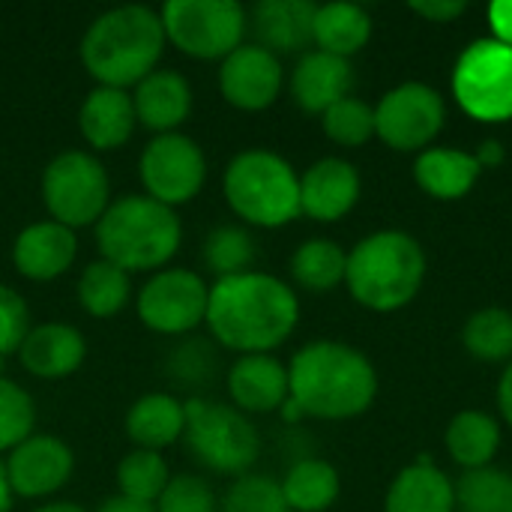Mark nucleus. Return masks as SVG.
<instances>
[{"label":"nucleus","mask_w":512,"mask_h":512,"mask_svg":"<svg viewBox=\"0 0 512 512\" xmlns=\"http://www.w3.org/2000/svg\"><path fill=\"white\" fill-rule=\"evenodd\" d=\"M324 135L345 150H357L375 138V108L360 96H345L321 114Z\"/></svg>","instance_id":"nucleus-36"},{"label":"nucleus","mask_w":512,"mask_h":512,"mask_svg":"<svg viewBox=\"0 0 512 512\" xmlns=\"http://www.w3.org/2000/svg\"><path fill=\"white\" fill-rule=\"evenodd\" d=\"M33 432H36L33 396L9 375H0V459L9 450H15L21 441H27Z\"/></svg>","instance_id":"nucleus-37"},{"label":"nucleus","mask_w":512,"mask_h":512,"mask_svg":"<svg viewBox=\"0 0 512 512\" xmlns=\"http://www.w3.org/2000/svg\"><path fill=\"white\" fill-rule=\"evenodd\" d=\"M501 438L504 432H501L498 417H492L483 408H465L447 423L444 447H447V456L462 471H480V468L495 465Z\"/></svg>","instance_id":"nucleus-27"},{"label":"nucleus","mask_w":512,"mask_h":512,"mask_svg":"<svg viewBox=\"0 0 512 512\" xmlns=\"http://www.w3.org/2000/svg\"><path fill=\"white\" fill-rule=\"evenodd\" d=\"M354 87V66L345 57L309 48L297 57L294 69L288 72V93L294 105L306 114H324L345 96H351Z\"/></svg>","instance_id":"nucleus-21"},{"label":"nucleus","mask_w":512,"mask_h":512,"mask_svg":"<svg viewBox=\"0 0 512 512\" xmlns=\"http://www.w3.org/2000/svg\"><path fill=\"white\" fill-rule=\"evenodd\" d=\"M426 249L399 228H381L348 252L345 288L369 312L390 315L417 300L426 282Z\"/></svg>","instance_id":"nucleus-4"},{"label":"nucleus","mask_w":512,"mask_h":512,"mask_svg":"<svg viewBox=\"0 0 512 512\" xmlns=\"http://www.w3.org/2000/svg\"><path fill=\"white\" fill-rule=\"evenodd\" d=\"M12 501H15V495L9 489V480H6V471H3V459H0V512L12 510Z\"/></svg>","instance_id":"nucleus-48"},{"label":"nucleus","mask_w":512,"mask_h":512,"mask_svg":"<svg viewBox=\"0 0 512 512\" xmlns=\"http://www.w3.org/2000/svg\"><path fill=\"white\" fill-rule=\"evenodd\" d=\"M138 129L129 90L93 84L78 108V132L90 153H111L132 141Z\"/></svg>","instance_id":"nucleus-22"},{"label":"nucleus","mask_w":512,"mask_h":512,"mask_svg":"<svg viewBox=\"0 0 512 512\" xmlns=\"http://www.w3.org/2000/svg\"><path fill=\"white\" fill-rule=\"evenodd\" d=\"M498 411H501V420L512 429V360L498 378Z\"/></svg>","instance_id":"nucleus-45"},{"label":"nucleus","mask_w":512,"mask_h":512,"mask_svg":"<svg viewBox=\"0 0 512 512\" xmlns=\"http://www.w3.org/2000/svg\"><path fill=\"white\" fill-rule=\"evenodd\" d=\"M315 9L318 3L312 0H258L246 9L252 42L276 57L306 54L312 45Z\"/></svg>","instance_id":"nucleus-23"},{"label":"nucleus","mask_w":512,"mask_h":512,"mask_svg":"<svg viewBox=\"0 0 512 512\" xmlns=\"http://www.w3.org/2000/svg\"><path fill=\"white\" fill-rule=\"evenodd\" d=\"M96 512H156L153 504H144V501H132V498H123V495H111V498H105Z\"/></svg>","instance_id":"nucleus-46"},{"label":"nucleus","mask_w":512,"mask_h":512,"mask_svg":"<svg viewBox=\"0 0 512 512\" xmlns=\"http://www.w3.org/2000/svg\"><path fill=\"white\" fill-rule=\"evenodd\" d=\"M183 444L198 465L234 480L252 474L261 456V435L252 417L240 414L228 402H216L204 396L186 399Z\"/></svg>","instance_id":"nucleus-7"},{"label":"nucleus","mask_w":512,"mask_h":512,"mask_svg":"<svg viewBox=\"0 0 512 512\" xmlns=\"http://www.w3.org/2000/svg\"><path fill=\"white\" fill-rule=\"evenodd\" d=\"M30 327L33 324H30L27 300L15 288H9L6 282H0V360L18 354Z\"/></svg>","instance_id":"nucleus-40"},{"label":"nucleus","mask_w":512,"mask_h":512,"mask_svg":"<svg viewBox=\"0 0 512 512\" xmlns=\"http://www.w3.org/2000/svg\"><path fill=\"white\" fill-rule=\"evenodd\" d=\"M171 48L192 60H225L246 42L249 15L237 0H168L159 6Z\"/></svg>","instance_id":"nucleus-9"},{"label":"nucleus","mask_w":512,"mask_h":512,"mask_svg":"<svg viewBox=\"0 0 512 512\" xmlns=\"http://www.w3.org/2000/svg\"><path fill=\"white\" fill-rule=\"evenodd\" d=\"M228 405H234L246 417L279 414L291 399L288 390V363L276 354H246L228 366L225 375Z\"/></svg>","instance_id":"nucleus-18"},{"label":"nucleus","mask_w":512,"mask_h":512,"mask_svg":"<svg viewBox=\"0 0 512 512\" xmlns=\"http://www.w3.org/2000/svg\"><path fill=\"white\" fill-rule=\"evenodd\" d=\"M126 438L132 441L135 450H153L162 453L183 441L186 432V402L177 399L174 393L153 390L138 396L123 417Z\"/></svg>","instance_id":"nucleus-24"},{"label":"nucleus","mask_w":512,"mask_h":512,"mask_svg":"<svg viewBox=\"0 0 512 512\" xmlns=\"http://www.w3.org/2000/svg\"><path fill=\"white\" fill-rule=\"evenodd\" d=\"M486 18H489V30H492L489 36L512 48V0H495L486 9Z\"/></svg>","instance_id":"nucleus-43"},{"label":"nucleus","mask_w":512,"mask_h":512,"mask_svg":"<svg viewBox=\"0 0 512 512\" xmlns=\"http://www.w3.org/2000/svg\"><path fill=\"white\" fill-rule=\"evenodd\" d=\"M384 512H456V483L432 456H420L387 486Z\"/></svg>","instance_id":"nucleus-25"},{"label":"nucleus","mask_w":512,"mask_h":512,"mask_svg":"<svg viewBox=\"0 0 512 512\" xmlns=\"http://www.w3.org/2000/svg\"><path fill=\"white\" fill-rule=\"evenodd\" d=\"M15 357L30 378L63 381L84 366L87 339L78 327L66 321H45L30 327Z\"/></svg>","instance_id":"nucleus-19"},{"label":"nucleus","mask_w":512,"mask_h":512,"mask_svg":"<svg viewBox=\"0 0 512 512\" xmlns=\"http://www.w3.org/2000/svg\"><path fill=\"white\" fill-rule=\"evenodd\" d=\"M444 126V93L426 81L396 84L375 105V138H381L396 153H423L435 147Z\"/></svg>","instance_id":"nucleus-13"},{"label":"nucleus","mask_w":512,"mask_h":512,"mask_svg":"<svg viewBox=\"0 0 512 512\" xmlns=\"http://www.w3.org/2000/svg\"><path fill=\"white\" fill-rule=\"evenodd\" d=\"M348 252L330 237H309L303 240L288 261L291 282L309 294H330L345 285Z\"/></svg>","instance_id":"nucleus-31"},{"label":"nucleus","mask_w":512,"mask_h":512,"mask_svg":"<svg viewBox=\"0 0 512 512\" xmlns=\"http://www.w3.org/2000/svg\"><path fill=\"white\" fill-rule=\"evenodd\" d=\"M219 512H291L285 504L279 480L267 474H243L231 480L219 498Z\"/></svg>","instance_id":"nucleus-38"},{"label":"nucleus","mask_w":512,"mask_h":512,"mask_svg":"<svg viewBox=\"0 0 512 512\" xmlns=\"http://www.w3.org/2000/svg\"><path fill=\"white\" fill-rule=\"evenodd\" d=\"M12 267L27 282H54L78 258V234L54 219L24 225L12 240Z\"/></svg>","instance_id":"nucleus-17"},{"label":"nucleus","mask_w":512,"mask_h":512,"mask_svg":"<svg viewBox=\"0 0 512 512\" xmlns=\"http://www.w3.org/2000/svg\"><path fill=\"white\" fill-rule=\"evenodd\" d=\"M168 48L159 9L123 3L96 15L78 45V57L93 84L132 90L162 66Z\"/></svg>","instance_id":"nucleus-3"},{"label":"nucleus","mask_w":512,"mask_h":512,"mask_svg":"<svg viewBox=\"0 0 512 512\" xmlns=\"http://www.w3.org/2000/svg\"><path fill=\"white\" fill-rule=\"evenodd\" d=\"M207 153L186 132L153 135L138 156V180L144 195L177 210L195 201L207 186Z\"/></svg>","instance_id":"nucleus-11"},{"label":"nucleus","mask_w":512,"mask_h":512,"mask_svg":"<svg viewBox=\"0 0 512 512\" xmlns=\"http://www.w3.org/2000/svg\"><path fill=\"white\" fill-rule=\"evenodd\" d=\"M474 159L480 162L483 171H495V168H501V165L507 162V147H504V141H498V138H486V141L474 150Z\"/></svg>","instance_id":"nucleus-44"},{"label":"nucleus","mask_w":512,"mask_h":512,"mask_svg":"<svg viewBox=\"0 0 512 512\" xmlns=\"http://www.w3.org/2000/svg\"><path fill=\"white\" fill-rule=\"evenodd\" d=\"M216 357L210 354V345L207 342H180L171 357H168V375L180 384V387H192V384H207L216 363Z\"/></svg>","instance_id":"nucleus-41"},{"label":"nucleus","mask_w":512,"mask_h":512,"mask_svg":"<svg viewBox=\"0 0 512 512\" xmlns=\"http://www.w3.org/2000/svg\"><path fill=\"white\" fill-rule=\"evenodd\" d=\"M210 282L189 267H165L144 279L135 294L138 321L156 336H192L204 327Z\"/></svg>","instance_id":"nucleus-12"},{"label":"nucleus","mask_w":512,"mask_h":512,"mask_svg":"<svg viewBox=\"0 0 512 512\" xmlns=\"http://www.w3.org/2000/svg\"><path fill=\"white\" fill-rule=\"evenodd\" d=\"M360 195V171L342 156H321L300 174V216L312 222H342L357 207Z\"/></svg>","instance_id":"nucleus-16"},{"label":"nucleus","mask_w":512,"mask_h":512,"mask_svg":"<svg viewBox=\"0 0 512 512\" xmlns=\"http://www.w3.org/2000/svg\"><path fill=\"white\" fill-rule=\"evenodd\" d=\"M171 480L168 462L162 453L153 450H129L117 468H114V483H117V495L132 498V501H144V504H156V498L165 492Z\"/></svg>","instance_id":"nucleus-34"},{"label":"nucleus","mask_w":512,"mask_h":512,"mask_svg":"<svg viewBox=\"0 0 512 512\" xmlns=\"http://www.w3.org/2000/svg\"><path fill=\"white\" fill-rule=\"evenodd\" d=\"M300 324L297 291L264 270L210 282V303L204 327L216 345L246 354H273Z\"/></svg>","instance_id":"nucleus-1"},{"label":"nucleus","mask_w":512,"mask_h":512,"mask_svg":"<svg viewBox=\"0 0 512 512\" xmlns=\"http://www.w3.org/2000/svg\"><path fill=\"white\" fill-rule=\"evenodd\" d=\"M39 195L48 219L72 228H96L111 198V177L102 159L90 150H63L42 168Z\"/></svg>","instance_id":"nucleus-8"},{"label":"nucleus","mask_w":512,"mask_h":512,"mask_svg":"<svg viewBox=\"0 0 512 512\" xmlns=\"http://www.w3.org/2000/svg\"><path fill=\"white\" fill-rule=\"evenodd\" d=\"M483 177L480 162L474 153L462 147H429L414 159V180L417 186L435 201H462L474 192L477 180Z\"/></svg>","instance_id":"nucleus-26"},{"label":"nucleus","mask_w":512,"mask_h":512,"mask_svg":"<svg viewBox=\"0 0 512 512\" xmlns=\"http://www.w3.org/2000/svg\"><path fill=\"white\" fill-rule=\"evenodd\" d=\"M279 486L291 512H330L342 495V477L336 465L318 456L291 462Z\"/></svg>","instance_id":"nucleus-29"},{"label":"nucleus","mask_w":512,"mask_h":512,"mask_svg":"<svg viewBox=\"0 0 512 512\" xmlns=\"http://www.w3.org/2000/svg\"><path fill=\"white\" fill-rule=\"evenodd\" d=\"M450 90L456 105L477 123L512 120V48L483 36L456 57Z\"/></svg>","instance_id":"nucleus-10"},{"label":"nucleus","mask_w":512,"mask_h":512,"mask_svg":"<svg viewBox=\"0 0 512 512\" xmlns=\"http://www.w3.org/2000/svg\"><path fill=\"white\" fill-rule=\"evenodd\" d=\"M222 195L231 213L252 228L276 231L300 216V174L276 150L234 153L222 171Z\"/></svg>","instance_id":"nucleus-6"},{"label":"nucleus","mask_w":512,"mask_h":512,"mask_svg":"<svg viewBox=\"0 0 512 512\" xmlns=\"http://www.w3.org/2000/svg\"><path fill=\"white\" fill-rule=\"evenodd\" d=\"M456 512H512V471L489 465L456 480Z\"/></svg>","instance_id":"nucleus-35"},{"label":"nucleus","mask_w":512,"mask_h":512,"mask_svg":"<svg viewBox=\"0 0 512 512\" xmlns=\"http://www.w3.org/2000/svg\"><path fill=\"white\" fill-rule=\"evenodd\" d=\"M156 512H219L216 489L198 474H171L165 492L156 498Z\"/></svg>","instance_id":"nucleus-39"},{"label":"nucleus","mask_w":512,"mask_h":512,"mask_svg":"<svg viewBox=\"0 0 512 512\" xmlns=\"http://www.w3.org/2000/svg\"><path fill=\"white\" fill-rule=\"evenodd\" d=\"M129 93H132L138 126H144L150 135L180 132V126L192 117V108H195L192 81L183 72L168 69V66H159L156 72H150Z\"/></svg>","instance_id":"nucleus-20"},{"label":"nucleus","mask_w":512,"mask_h":512,"mask_svg":"<svg viewBox=\"0 0 512 512\" xmlns=\"http://www.w3.org/2000/svg\"><path fill=\"white\" fill-rule=\"evenodd\" d=\"M408 9L426 18L429 24H453L456 18L468 12V3L465 0H414Z\"/></svg>","instance_id":"nucleus-42"},{"label":"nucleus","mask_w":512,"mask_h":512,"mask_svg":"<svg viewBox=\"0 0 512 512\" xmlns=\"http://www.w3.org/2000/svg\"><path fill=\"white\" fill-rule=\"evenodd\" d=\"M255 258H258V246L246 225H216L207 231L201 243V261L213 276V282L255 270Z\"/></svg>","instance_id":"nucleus-33"},{"label":"nucleus","mask_w":512,"mask_h":512,"mask_svg":"<svg viewBox=\"0 0 512 512\" xmlns=\"http://www.w3.org/2000/svg\"><path fill=\"white\" fill-rule=\"evenodd\" d=\"M465 351L486 366H507L512 360V312L504 306L477 309L462 327Z\"/></svg>","instance_id":"nucleus-32"},{"label":"nucleus","mask_w":512,"mask_h":512,"mask_svg":"<svg viewBox=\"0 0 512 512\" xmlns=\"http://www.w3.org/2000/svg\"><path fill=\"white\" fill-rule=\"evenodd\" d=\"M279 417H282L285 423H291V426H294V423H300V420H306V417H303V411L297 408V402H291V399H288V402L282 405Z\"/></svg>","instance_id":"nucleus-49"},{"label":"nucleus","mask_w":512,"mask_h":512,"mask_svg":"<svg viewBox=\"0 0 512 512\" xmlns=\"http://www.w3.org/2000/svg\"><path fill=\"white\" fill-rule=\"evenodd\" d=\"M75 297L84 315L96 321H111L132 300V276L105 258H93L78 273Z\"/></svg>","instance_id":"nucleus-30"},{"label":"nucleus","mask_w":512,"mask_h":512,"mask_svg":"<svg viewBox=\"0 0 512 512\" xmlns=\"http://www.w3.org/2000/svg\"><path fill=\"white\" fill-rule=\"evenodd\" d=\"M99 258L132 273H156L171 267L183 246V222L177 210L147 198L144 192L120 195L96 222Z\"/></svg>","instance_id":"nucleus-5"},{"label":"nucleus","mask_w":512,"mask_h":512,"mask_svg":"<svg viewBox=\"0 0 512 512\" xmlns=\"http://www.w3.org/2000/svg\"><path fill=\"white\" fill-rule=\"evenodd\" d=\"M372 15L360 3L336 0V3H321L315 9V24H312V45L318 51L336 54L351 60L360 54L369 39H372Z\"/></svg>","instance_id":"nucleus-28"},{"label":"nucleus","mask_w":512,"mask_h":512,"mask_svg":"<svg viewBox=\"0 0 512 512\" xmlns=\"http://www.w3.org/2000/svg\"><path fill=\"white\" fill-rule=\"evenodd\" d=\"M288 390L306 420L342 423L375 405L378 369L348 342L315 339L288 360Z\"/></svg>","instance_id":"nucleus-2"},{"label":"nucleus","mask_w":512,"mask_h":512,"mask_svg":"<svg viewBox=\"0 0 512 512\" xmlns=\"http://www.w3.org/2000/svg\"><path fill=\"white\" fill-rule=\"evenodd\" d=\"M3 471L15 498L48 501L57 495L75 474L72 447L48 432H33L15 450L3 456Z\"/></svg>","instance_id":"nucleus-14"},{"label":"nucleus","mask_w":512,"mask_h":512,"mask_svg":"<svg viewBox=\"0 0 512 512\" xmlns=\"http://www.w3.org/2000/svg\"><path fill=\"white\" fill-rule=\"evenodd\" d=\"M285 81L288 75L282 57L270 54L255 42H243L237 51H231L216 72L222 99L246 114L267 111L270 105H276V99L285 90Z\"/></svg>","instance_id":"nucleus-15"},{"label":"nucleus","mask_w":512,"mask_h":512,"mask_svg":"<svg viewBox=\"0 0 512 512\" xmlns=\"http://www.w3.org/2000/svg\"><path fill=\"white\" fill-rule=\"evenodd\" d=\"M30 512H90L84 510L81 504H75V501H45V504H39L36 510Z\"/></svg>","instance_id":"nucleus-47"}]
</instances>
